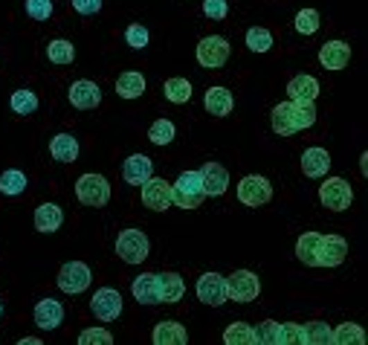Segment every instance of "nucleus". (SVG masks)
Instances as JSON below:
<instances>
[{"label":"nucleus","mask_w":368,"mask_h":345,"mask_svg":"<svg viewBox=\"0 0 368 345\" xmlns=\"http://www.w3.org/2000/svg\"><path fill=\"white\" fill-rule=\"evenodd\" d=\"M131 290H134V299L139 305H148V308H157L159 305V285H157V273H142L131 282Z\"/></svg>","instance_id":"obj_20"},{"label":"nucleus","mask_w":368,"mask_h":345,"mask_svg":"<svg viewBox=\"0 0 368 345\" xmlns=\"http://www.w3.org/2000/svg\"><path fill=\"white\" fill-rule=\"evenodd\" d=\"M61 224H64V212L58 203H41L35 209V229L38 233L53 235L55 229H61Z\"/></svg>","instance_id":"obj_24"},{"label":"nucleus","mask_w":368,"mask_h":345,"mask_svg":"<svg viewBox=\"0 0 368 345\" xmlns=\"http://www.w3.org/2000/svg\"><path fill=\"white\" fill-rule=\"evenodd\" d=\"M93 282V273L90 267L85 264V261H67L61 270H58V290L61 293H67V296H78V293H85Z\"/></svg>","instance_id":"obj_9"},{"label":"nucleus","mask_w":368,"mask_h":345,"mask_svg":"<svg viewBox=\"0 0 368 345\" xmlns=\"http://www.w3.org/2000/svg\"><path fill=\"white\" fill-rule=\"evenodd\" d=\"M198 299L203 305L220 308L223 302H227V276H220V273H203L198 278Z\"/></svg>","instance_id":"obj_12"},{"label":"nucleus","mask_w":368,"mask_h":345,"mask_svg":"<svg viewBox=\"0 0 368 345\" xmlns=\"http://www.w3.org/2000/svg\"><path fill=\"white\" fill-rule=\"evenodd\" d=\"M293 26H296V32H301V35H316L319 32V12L316 9H301L296 15Z\"/></svg>","instance_id":"obj_38"},{"label":"nucleus","mask_w":368,"mask_h":345,"mask_svg":"<svg viewBox=\"0 0 368 345\" xmlns=\"http://www.w3.org/2000/svg\"><path fill=\"white\" fill-rule=\"evenodd\" d=\"M21 345H41V339H35V337H26V339H21Z\"/></svg>","instance_id":"obj_46"},{"label":"nucleus","mask_w":368,"mask_h":345,"mask_svg":"<svg viewBox=\"0 0 368 345\" xmlns=\"http://www.w3.org/2000/svg\"><path fill=\"white\" fill-rule=\"evenodd\" d=\"M238 201L249 209H259L273 201V183L261 174H247L241 183H238Z\"/></svg>","instance_id":"obj_8"},{"label":"nucleus","mask_w":368,"mask_h":345,"mask_svg":"<svg viewBox=\"0 0 368 345\" xmlns=\"http://www.w3.org/2000/svg\"><path fill=\"white\" fill-rule=\"evenodd\" d=\"M319 201L328 212H345L354 203V189L351 183H345L342 177H328L322 186H319Z\"/></svg>","instance_id":"obj_7"},{"label":"nucleus","mask_w":368,"mask_h":345,"mask_svg":"<svg viewBox=\"0 0 368 345\" xmlns=\"http://www.w3.org/2000/svg\"><path fill=\"white\" fill-rule=\"evenodd\" d=\"M139 189H142V203H146L148 209L168 212V206H171V183H166V180H159V177H148Z\"/></svg>","instance_id":"obj_13"},{"label":"nucleus","mask_w":368,"mask_h":345,"mask_svg":"<svg viewBox=\"0 0 368 345\" xmlns=\"http://www.w3.org/2000/svg\"><path fill=\"white\" fill-rule=\"evenodd\" d=\"M76 197L82 201L85 206H107L110 201V183H107V177L102 174H82L76 180Z\"/></svg>","instance_id":"obj_5"},{"label":"nucleus","mask_w":368,"mask_h":345,"mask_svg":"<svg viewBox=\"0 0 368 345\" xmlns=\"http://www.w3.org/2000/svg\"><path fill=\"white\" fill-rule=\"evenodd\" d=\"M203 15L212 21H223L229 15V3L227 0H203Z\"/></svg>","instance_id":"obj_43"},{"label":"nucleus","mask_w":368,"mask_h":345,"mask_svg":"<svg viewBox=\"0 0 368 345\" xmlns=\"http://www.w3.org/2000/svg\"><path fill=\"white\" fill-rule=\"evenodd\" d=\"M163 93H166V99H168L171 105H186L189 99H191V81L189 78H180V76L166 78Z\"/></svg>","instance_id":"obj_29"},{"label":"nucleus","mask_w":368,"mask_h":345,"mask_svg":"<svg viewBox=\"0 0 368 345\" xmlns=\"http://www.w3.org/2000/svg\"><path fill=\"white\" fill-rule=\"evenodd\" d=\"M154 342L157 345H186L189 342V334L180 322L174 319H166V322H157L154 328Z\"/></svg>","instance_id":"obj_26"},{"label":"nucleus","mask_w":368,"mask_h":345,"mask_svg":"<svg viewBox=\"0 0 368 345\" xmlns=\"http://www.w3.org/2000/svg\"><path fill=\"white\" fill-rule=\"evenodd\" d=\"M229 61V41L223 35H206L198 44V64L206 70H218Z\"/></svg>","instance_id":"obj_10"},{"label":"nucleus","mask_w":368,"mask_h":345,"mask_svg":"<svg viewBox=\"0 0 368 345\" xmlns=\"http://www.w3.org/2000/svg\"><path fill=\"white\" fill-rule=\"evenodd\" d=\"M35 325L41 328V331H55V328L64 322V305L55 302V299H41L35 305Z\"/></svg>","instance_id":"obj_19"},{"label":"nucleus","mask_w":368,"mask_h":345,"mask_svg":"<svg viewBox=\"0 0 368 345\" xmlns=\"http://www.w3.org/2000/svg\"><path fill=\"white\" fill-rule=\"evenodd\" d=\"M50 157L55 162H76L78 160V140L73 134H55L50 140Z\"/></svg>","instance_id":"obj_25"},{"label":"nucleus","mask_w":368,"mask_h":345,"mask_svg":"<svg viewBox=\"0 0 368 345\" xmlns=\"http://www.w3.org/2000/svg\"><path fill=\"white\" fill-rule=\"evenodd\" d=\"M247 49H252V53H270L273 49V32L267 26L247 29Z\"/></svg>","instance_id":"obj_32"},{"label":"nucleus","mask_w":368,"mask_h":345,"mask_svg":"<svg viewBox=\"0 0 368 345\" xmlns=\"http://www.w3.org/2000/svg\"><path fill=\"white\" fill-rule=\"evenodd\" d=\"M116 93L122 96V99H139L142 93H146V76L142 73H137V70H125L119 78H116Z\"/></svg>","instance_id":"obj_27"},{"label":"nucleus","mask_w":368,"mask_h":345,"mask_svg":"<svg viewBox=\"0 0 368 345\" xmlns=\"http://www.w3.org/2000/svg\"><path fill=\"white\" fill-rule=\"evenodd\" d=\"M174 137H177V128H174L171 119H157L148 128V140L154 145H168V142H174Z\"/></svg>","instance_id":"obj_37"},{"label":"nucleus","mask_w":368,"mask_h":345,"mask_svg":"<svg viewBox=\"0 0 368 345\" xmlns=\"http://www.w3.org/2000/svg\"><path fill=\"white\" fill-rule=\"evenodd\" d=\"M157 285H159V305L180 302L186 293V282L180 273H157Z\"/></svg>","instance_id":"obj_21"},{"label":"nucleus","mask_w":368,"mask_h":345,"mask_svg":"<svg viewBox=\"0 0 368 345\" xmlns=\"http://www.w3.org/2000/svg\"><path fill=\"white\" fill-rule=\"evenodd\" d=\"M360 169H362V174H368V154L360 157Z\"/></svg>","instance_id":"obj_45"},{"label":"nucleus","mask_w":368,"mask_h":345,"mask_svg":"<svg viewBox=\"0 0 368 345\" xmlns=\"http://www.w3.org/2000/svg\"><path fill=\"white\" fill-rule=\"evenodd\" d=\"M348 61H351V47L345 41H328L319 47V64H322L325 70L340 73L348 67Z\"/></svg>","instance_id":"obj_15"},{"label":"nucleus","mask_w":368,"mask_h":345,"mask_svg":"<svg viewBox=\"0 0 368 345\" xmlns=\"http://www.w3.org/2000/svg\"><path fill=\"white\" fill-rule=\"evenodd\" d=\"M301 171H305V177H313V180L328 177V171H331V154L325 151V148H319V145L305 148V154H301Z\"/></svg>","instance_id":"obj_18"},{"label":"nucleus","mask_w":368,"mask_h":345,"mask_svg":"<svg viewBox=\"0 0 368 345\" xmlns=\"http://www.w3.org/2000/svg\"><path fill=\"white\" fill-rule=\"evenodd\" d=\"M9 105H12V110L18 113V117H29V113H35L38 110V96L32 93V90H15L12 96H9Z\"/></svg>","instance_id":"obj_30"},{"label":"nucleus","mask_w":368,"mask_h":345,"mask_svg":"<svg viewBox=\"0 0 368 345\" xmlns=\"http://www.w3.org/2000/svg\"><path fill=\"white\" fill-rule=\"evenodd\" d=\"M46 58H50L53 64H73L76 47L70 41H64V38H55V41L46 44Z\"/></svg>","instance_id":"obj_35"},{"label":"nucleus","mask_w":368,"mask_h":345,"mask_svg":"<svg viewBox=\"0 0 368 345\" xmlns=\"http://www.w3.org/2000/svg\"><path fill=\"white\" fill-rule=\"evenodd\" d=\"M90 310L96 314V319H102V322L119 319V314H122V293L114 290V287H99L93 293V299H90Z\"/></svg>","instance_id":"obj_11"},{"label":"nucleus","mask_w":368,"mask_h":345,"mask_svg":"<svg viewBox=\"0 0 368 345\" xmlns=\"http://www.w3.org/2000/svg\"><path fill=\"white\" fill-rule=\"evenodd\" d=\"M0 192H3L6 197H15L26 192V174L18 171V169H6L3 174H0Z\"/></svg>","instance_id":"obj_33"},{"label":"nucleus","mask_w":368,"mask_h":345,"mask_svg":"<svg viewBox=\"0 0 368 345\" xmlns=\"http://www.w3.org/2000/svg\"><path fill=\"white\" fill-rule=\"evenodd\" d=\"M151 41V32L142 26V24H128L125 29V44L131 47V49H146Z\"/></svg>","instance_id":"obj_39"},{"label":"nucleus","mask_w":368,"mask_h":345,"mask_svg":"<svg viewBox=\"0 0 368 345\" xmlns=\"http://www.w3.org/2000/svg\"><path fill=\"white\" fill-rule=\"evenodd\" d=\"M203 105H206V110H209L212 117L223 119V117H229V113H232L235 99H232V93L227 87H209L206 96H203Z\"/></svg>","instance_id":"obj_22"},{"label":"nucleus","mask_w":368,"mask_h":345,"mask_svg":"<svg viewBox=\"0 0 368 345\" xmlns=\"http://www.w3.org/2000/svg\"><path fill=\"white\" fill-rule=\"evenodd\" d=\"M270 125H273V134L293 137L299 131L316 125V105L313 102H290V99L279 102L270 110Z\"/></svg>","instance_id":"obj_2"},{"label":"nucleus","mask_w":368,"mask_h":345,"mask_svg":"<svg viewBox=\"0 0 368 345\" xmlns=\"http://www.w3.org/2000/svg\"><path fill=\"white\" fill-rule=\"evenodd\" d=\"M200 180H203V192L206 197H220L229 189V171L220 162H206L200 166Z\"/></svg>","instance_id":"obj_16"},{"label":"nucleus","mask_w":368,"mask_h":345,"mask_svg":"<svg viewBox=\"0 0 368 345\" xmlns=\"http://www.w3.org/2000/svg\"><path fill=\"white\" fill-rule=\"evenodd\" d=\"M331 342H333V345H351V342H354V345H362V342H365V331H362L357 322H342V325H337V328L331 331Z\"/></svg>","instance_id":"obj_28"},{"label":"nucleus","mask_w":368,"mask_h":345,"mask_svg":"<svg viewBox=\"0 0 368 345\" xmlns=\"http://www.w3.org/2000/svg\"><path fill=\"white\" fill-rule=\"evenodd\" d=\"M67 96H70V105L78 108V110H93V108H99V102H102L99 85H96V81H87V78L73 81Z\"/></svg>","instance_id":"obj_14"},{"label":"nucleus","mask_w":368,"mask_h":345,"mask_svg":"<svg viewBox=\"0 0 368 345\" xmlns=\"http://www.w3.org/2000/svg\"><path fill=\"white\" fill-rule=\"evenodd\" d=\"M203 201H206V192H203L200 171H183L177 177V183L171 186V203H177L180 209L191 212V209H198Z\"/></svg>","instance_id":"obj_3"},{"label":"nucleus","mask_w":368,"mask_h":345,"mask_svg":"<svg viewBox=\"0 0 368 345\" xmlns=\"http://www.w3.org/2000/svg\"><path fill=\"white\" fill-rule=\"evenodd\" d=\"M281 345H305V328L299 322H281Z\"/></svg>","instance_id":"obj_41"},{"label":"nucleus","mask_w":368,"mask_h":345,"mask_svg":"<svg viewBox=\"0 0 368 345\" xmlns=\"http://www.w3.org/2000/svg\"><path fill=\"white\" fill-rule=\"evenodd\" d=\"M26 15L32 21H50L53 18V0H26Z\"/></svg>","instance_id":"obj_40"},{"label":"nucleus","mask_w":368,"mask_h":345,"mask_svg":"<svg viewBox=\"0 0 368 345\" xmlns=\"http://www.w3.org/2000/svg\"><path fill=\"white\" fill-rule=\"evenodd\" d=\"M287 96H290V102H316L319 96V81L308 73H301L296 78H290V85H287Z\"/></svg>","instance_id":"obj_23"},{"label":"nucleus","mask_w":368,"mask_h":345,"mask_svg":"<svg viewBox=\"0 0 368 345\" xmlns=\"http://www.w3.org/2000/svg\"><path fill=\"white\" fill-rule=\"evenodd\" d=\"M70 3L78 15H99L102 12V0H70Z\"/></svg>","instance_id":"obj_44"},{"label":"nucleus","mask_w":368,"mask_h":345,"mask_svg":"<svg viewBox=\"0 0 368 345\" xmlns=\"http://www.w3.org/2000/svg\"><path fill=\"white\" fill-rule=\"evenodd\" d=\"M0 317H3V302H0Z\"/></svg>","instance_id":"obj_47"},{"label":"nucleus","mask_w":368,"mask_h":345,"mask_svg":"<svg viewBox=\"0 0 368 345\" xmlns=\"http://www.w3.org/2000/svg\"><path fill=\"white\" fill-rule=\"evenodd\" d=\"M90 342H99V345H114V334L105 331V328H87V331L78 334V345H90Z\"/></svg>","instance_id":"obj_42"},{"label":"nucleus","mask_w":368,"mask_h":345,"mask_svg":"<svg viewBox=\"0 0 368 345\" xmlns=\"http://www.w3.org/2000/svg\"><path fill=\"white\" fill-rule=\"evenodd\" d=\"M223 342L227 345H255V331L247 322H232L227 331H223Z\"/></svg>","instance_id":"obj_31"},{"label":"nucleus","mask_w":368,"mask_h":345,"mask_svg":"<svg viewBox=\"0 0 368 345\" xmlns=\"http://www.w3.org/2000/svg\"><path fill=\"white\" fill-rule=\"evenodd\" d=\"M252 331H255V342H261V345H281V322H276V319H264L261 325H255Z\"/></svg>","instance_id":"obj_36"},{"label":"nucleus","mask_w":368,"mask_h":345,"mask_svg":"<svg viewBox=\"0 0 368 345\" xmlns=\"http://www.w3.org/2000/svg\"><path fill=\"white\" fill-rule=\"evenodd\" d=\"M305 345H328L331 342V331L333 328L322 319H313V322H305Z\"/></svg>","instance_id":"obj_34"},{"label":"nucleus","mask_w":368,"mask_h":345,"mask_svg":"<svg viewBox=\"0 0 368 345\" xmlns=\"http://www.w3.org/2000/svg\"><path fill=\"white\" fill-rule=\"evenodd\" d=\"M151 253V241L142 229H122L116 238V255L125 264H142Z\"/></svg>","instance_id":"obj_4"},{"label":"nucleus","mask_w":368,"mask_h":345,"mask_svg":"<svg viewBox=\"0 0 368 345\" xmlns=\"http://www.w3.org/2000/svg\"><path fill=\"white\" fill-rule=\"evenodd\" d=\"M296 258L308 267H340L348 258V241L342 235L305 233L296 241Z\"/></svg>","instance_id":"obj_1"},{"label":"nucleus","mask_w":368,"mask_h":345,"mask_svg":"<svg viewBox=\"0 0 368 345\" xmlns=\"http://www.w3.org/2000/svg\"><path fill=\"white\" fill-rule=\"evenodd\" d=\"M122 177H125V183L142 186L148 177H154V162H151V157H146V154H131V157L125 160V166H122Z\"/></svg>","instance_id":"obj_17"},{"label":"nucleus","mask_w":368,"mask_h":345,"mask_svg":"<svg viewBox=\"0 0 368 345\" xmlns=\"http://www.w3.org/2000/svg\"><path fill=\"white\" fill-rule=\"evenodd\" d=\"M259 293H261V282L252 270H235L232 276H227V299L247 305L259 299Z\"/></svg>","instance_id":"obj_6"}]
</instances>
